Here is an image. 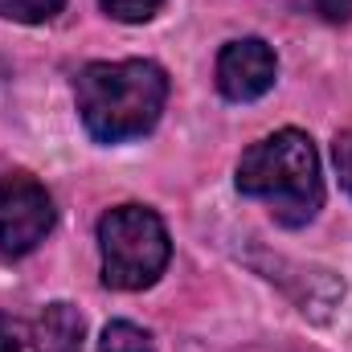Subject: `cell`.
<instances>
[{
    "mask_svg": "<svg viewBox=\"0 0 352 352\" xmlns=\"http://www.w3.org/2000/svg\"><path fill=\"white\" fill-rule=\"evenodd\" d=\"M168 98V74L148 58L90 62L78 74V115L98 144H123L156 127Z\"/></svg>",
    "mask_w": 352,
    "mask_h": 352,
    "instance_id": "6da1fadb",
    "label": "cell"
},
{
    "mask_svg": "<svg viewBox=\"0 0 352 352\" xmlns=\"http://www.w3.org/2000/svg\"><path fill=\"white\" fill-rule=\"evenodd\" d=\"M238 188L254 201H266L278 226H307L324 205L316 144L295 127L250 144L238 160Z\"/></svg>",
    "mask_w": 352,
    "mask_h": 352,
    "instance_id": "7a4b0ae2",
    "label": "cell"
},
{
    "mask_svg": "<svg viewBox=\"0 0 352 352\" xmlns=\"http://www.w3.org/2000/svg\"><path fill=\"white\" fill-rule=\"evenodd\" d=\"M98 250H102V283L115 291H144L152 287L173 258L168 230L156 209L148 205H119L98 221Z\"/></svg>",
    "mask_w": 352,
    "mask_h": 352,
    "instance_id": "3957f363",
    "label": "cell"
},
{
    "mask_svg": "<svg viewBox=\"0 0 352 352\" xmlns=\"http://www.w3.org/2000/svg\"><path fill=\"white\" fill-rule=\"evenodd\" d=\"M54 230V201L45 184H37L29 173H12L0 180V254L25 258L45 242Z\"/></svg>",
    "mask_w": 352,
    "mask_h": 352,
    "instance_id": "277c9868",
    "label": "cell"
},
{
    "mask_svg": "<svg viewBox=\"0 0 352 352\" xmlns=\"http://www.w3.org/2000/svg\"><path fill=\"white\" fill-rule=\"evenodd\" d=\"M278 62L263 37H238L217 54V90L230 102H254L274 87Z\"/></svg>",
    "mask_w": 352,
    "mask_h": 352,
    "instance_id": "5b68a950",
    "label": "cell"
},
{
    "mask_svg": "<svg viewBox=\"0 0 352 352\" xmlns=\"http://www.w3.org/2000/svg\"><path fill=\"white\" fill-rule=\"evenodd\" d=\"M82 316L70 303H50L37 320V352H82Z\"/></svg>",
    "mask_w": 352,
    "mask_h": 352,
    "instance_id": "8992f818",
    "label": "cell"
},
{
    "mask_svg": "<svg viewBox=\"0 0 352 352\" xmlns=\"http://www.w3.org/2000/svg\"><path fill=\"white\" fill-rule=\"evenodd\" d=\"M98 349L102 352H156V344H152V336H148L144 328H135V324H127V320H111V324L102 328Z\"/></svg>",
    "mask_w": 352,
    "mask_h": 352,
    "instance_id": "52a82bcc",
    "label": "cell"
},
{
    "mask_svg": "<svg viewBox=\"0 0 352 352\" xmlns=\"http://www.w3.org/2000/svg\"><path fill=\"white\" fill-rule=\"evenodd\" d=\"M66 0H0V16L4 21H21V25H41L50 16L62 12Z\"/></svg>",
    "mask_w": 352,
    "mask_h": 352,
    "instance_id": "ba28073f",
    "label": "cell"
},
{
    "mask_svg": "<svg viewBox=\"0 0 352 352\" xmlns=\"http://www.w3.org/2000/svg\"><path fill=\"white\" fill-rule=\"evenodd\" d=\"M98 4H102L107 16H115V21H123V25L152 21V16L164 8V0H98Z\"/></svg>",
    "mask_w": 352,
    "mask_h": 352,
    "instance_id": "9c48e42d",
    "label": "cell"
},
{
    "mask_svg": "<svg viewBox=\"0 0 352 352\" xmlns=\"http://www.w3.org/2000/svg\"><path fill=\"white\" fill-rule=\"evenodd\" d=\"M0 352H37V340L21 320L0 316Z\"/></svg>",
    "mask_w": 352,
    "mask_h": 352,
    "instance_id": "30bf717a",
    "label": "cell"
},
{
    "mask_svg": "<svg viewBox=\"0 0 352 352\" xmlns=\"http://www.w3.org/2000/svg\"><path fill=\"white\" fill-rule=\"evenodd\" d=\"M332 160H336V176H340L344 192L352 197V131L336 135V144H332Z\"/></svg>",
    "mask_w": 352,
    "mask_h": 352,
    "instance_id": "8fae6325",
    "label": "cell"
},
{
    "mask_svg": "<svg viewBox=\"0 0 352 352\" xmlns=\"http://www.w3.org/2000/svg\"><path fill=\"white\" fill-rule=\"evenodd\" d=\"M311 8H316L324 21H336V25L352 16V0H311Z\"/></svg>",
    "mask_w": 352,
    "mask_h": 352,
    "instance_id": "7c38bea8",
    "label": "cell"
}]
</instances>
